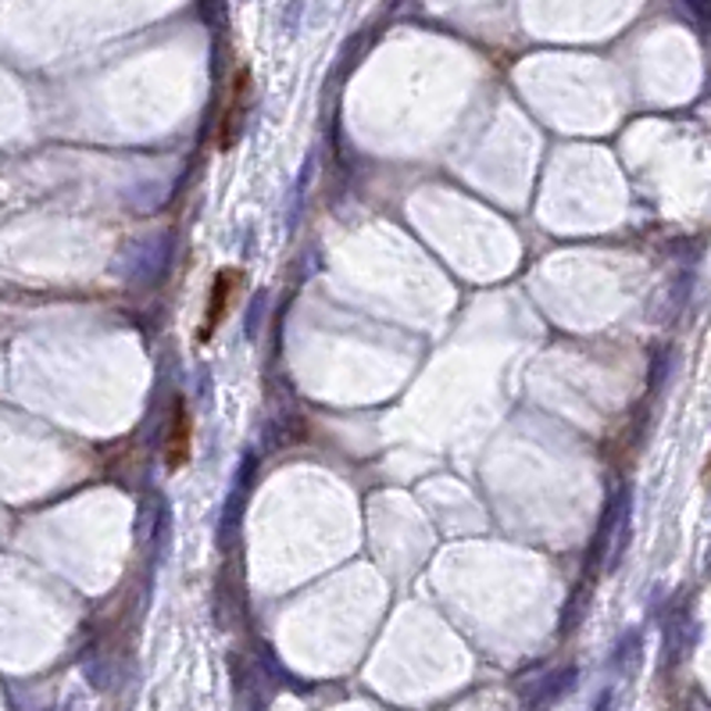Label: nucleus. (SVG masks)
I'll return each mask as SVG.
<instances>
[{"mask_svg": "<svg viewBox=\"0 0 711 711\" xmlns=\"http://www.w3.org/2000/svg\"><path fill=\"white\" fill-rule=\"evenodd\" d=\"M247 93H251V72L240 69L233 79V90H230V104H225V115L219 122V151H230L236 136H240V125H244V111H247Z\"/></svg>", "mask_w": 711, "mask_h": 711, "instance_id": "obj_2", "label": "nucleus"}, {"mask_svg": "<svg viewBox=\"0 0 711 711\" xmlns=\"http://www.w3.org/2000/svg\"><path fill=\"white\" fill-rule=\"evenodd\" d=\"M190 450H193V418L186 412L183 400H175V415H172V433H169V468L180 473V468L190 461Z\"/></svg>", "mask_w": 711, "mask_h": 711, "instance_id": "obj_3", "label": "nucleus"}, {"mask_svg": "<svg viewBox=\"0 0 711 711\" xmlns=\"http://www.w3.org/2000/svg\"><path fill=\"white\" fill-rule=\"evenodd\" d=\"M693 11H698L701 19L708 22V19H711V0H693Z\"/></svg>", "mask_w": 711, "mask_h": 711, "instance_id": "obj_4", "label": "nucleus"}, {"mask_svg": "<svg viewBox=\"0 0 711 711\" xmlns=\"http://www.w3.org/2000/svg\"><path fill=\"white\" fill-rule=\"evenodd\" d=\"M240 286H244V272L240 268H222L215 272L212 290H207V304H204V318L197 326V341L212 344V336L219 333V326L225 322V315L233 312V301L240 297Z\"/></svg>", "mask_w": 711, "mask_h": 711, "instance_id": "obj_1", "label": "nucleus"}]
</instances>
